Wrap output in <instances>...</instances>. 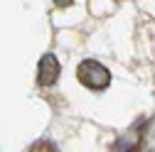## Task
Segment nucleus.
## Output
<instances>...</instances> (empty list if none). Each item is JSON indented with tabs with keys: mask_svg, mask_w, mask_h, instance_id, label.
<instances>
[{
	"mask_svg": "<svg viewBox=\"0 0 155 152\" xmlns=\"http://www.w3.org/2000/svg\"><path fill=\"white\" fill-rule=\"evenodd\" d=\"M59 62H57L54 54H45L40 59V66H37V81H40V86H52L57 79H59Z\"/></svg>",
	"mask_w": 155,
	"mask_h": 152,
	"instance_id": "f03ea898",
	"label": "nucleus"
},
{
	"mask_svg": "<svg viewBox=\"0 0 155 152\" xmlns=\"http://www.w3.org/2000/svg\"><path fill=\"white\" fill-rule=\"evenodd\" d=\"M76 79L91 91H104L111 84V74H108V69L104 64L94 62V59H86V62L79 64V69H76Z\"/></svg>",
	"mask_w": 155,
	"mask_h": 152,
	"instance_id": "f257e3e1",
	"label": "nucleus"
},
{
	"mask_svg": "<svg viewBox=\"0 0 155 152\" xmlns=\"http://www.w3.org/2000/svg\"><path fill=\"white\" fill-rule=\"evenodd\" d=\"M54 5H59V8H67V5H71V0H54Z\"/></svg>",
	"mask_w": 155,
	"mask_h": 152,
	"instance_id": "39448f33",
	"label": "nucleus"
},
{
	"mask_svg": "<svg viewBox=\"0 0 155 152\" xmlns=\"http://www.w3.org/2000/svg\"><path fill=\"white\" fill-rule=\"evenodd\" d=\"M30 152H57V147H54L49 140H37V142L30 147Z\"/></svg>",
	"mask_w": 155,
	"mask_h": 152,
	"instance_id": "7ed1b4c3",
	"label": "nucleus"
},
{
	"mask_svg": "<svg viewBox=\"0 0 155 152\" xmlns=\"http://www.w3.org/2000/svg\"><path fill=\"white\" fill-rule=\"evenodd\" d=\"M123 152H143V147H140V145H130V147H126Z\"/></svg>",
	"mask_w": 155,
	"mask_h": 152,
	"instance_id": "20e7f679",
	"label": "nucleus"
}]
</instances>
